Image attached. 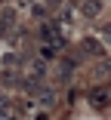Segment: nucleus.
<instances>
[{
  "instance_id": "obj_1",
  "label": "nucleus",
  "mask_w": 111,
  "mask_h": 120,
  "mask_svg": "<svg viewBox=\"0 0 111 120\" xmlns=\"http://www.w3.org/2000/svg\"><path fill=\"white\" fill-rule=\"evenodd\" d=\"M40 37L43 40H46V43H59L62 46V34H59V22H43V25H40Z\"/></svg>"
},
{
  "instance_id": "obj_2",
  "label": "nucleus",
  "mask_w": 111,
  "mask_h": 120,
  "mask_svg": "<svg viewBox=\"0 0 111 120\" xmlns=\"http://www.w3.org/2000/svg\"><path fill=\"white\" fill-rule=\"evenodd\" d=\"M80 46L86 49V56H105V43H102L99 37H83Z\"/></svg>"
},
{
  "instance_id": "obj_3",
  "label": "nucleus",
  "mask_w": 111,
  "mask_h": 120,
  "mask_svg": "<svg viewBox=\"0 0 111 120\" xmlns=\"http://www.w3.org/2000/svg\"><path fill=\"white\" fill-rule=\"evenodd\" d=\"M80 15L99 19V15H102V0H80Z\"/></svg>"
},
{
  "instance_id": "obj_4",
  "label": "nucleus",
  "mask_w": 111,
  "mask_h": 120,
  "mask_svg": "<svg viewBox=\"0 0 111 120\" xmlns=\"http://www.w3.org/2000/svg\"><path fill=\"white\" fill-rule=\"evenodd\" d=\"M90 105H93L96 111H108V108H111V102H108V92H102V89H93V92H90Z\"/></svg>"
},
{
  "instance_id": "obj_5",
  "label": "nucleus",
  "mask_w": 111,
  "mask_h": 120,
  "mask_svg": "<svg viewBox=\"0 0 111 120\" xmlns=\"http://www.w3.org/2000/svg\"><path fill=\"white\" fill-rule=\"evenodd\" d=\"M12 22H15V12L12 9H3V12H0V37L12 31Z\"/></svg>"
},
{
  "instance_id": "obj_6",
  "label": "nucleus",
  "mask_w": 111,
  "mask_h": 120,
  "mask_svg": "<svg viewBox=\"0 0 111 120\" xmlns=\"http://www.w3.org/2000/svg\"><path fill=\"white\" fill-rule=\"evenodd\" d=\"M56 56H59V43H46V40H43L40 43V59L43 62H53Z\"/></svg>"
},
{
  "instance_id": "obj_7",
  "label": "nucleus",
  "mask_w": 111,
  "mask_h": 120,
  "mask_svg": "<svg viewBox=\"0 0 111 120\" xmlns=\"http://www.w3.org/2000/svg\"><path fill=\"white\" fill-rule=\"evenodd\" d=\"M43 77H46V65H43V62H34V68H31V80L40 83Z\"/></svg>"
},
{
  "instance_id": "obj_8",
  "label": "nucleus",
  "mask_w": 111,
  "mask_h": 120,
  "mask_svg": "<svg viewBox=\"0 0 111 120\" xmlns=\"http://www.w3.org/2000/svg\"><path fill=\"white\" fill-rule=\"evenodd\" d=\"M71 71H74V62H71V59H62V68H59V77H62V80H71Z\"/></svg>"
},
{
  "instance_id": "obj_9",
  "label": "nucleus",
  "mask_w": 111,
  "mask_h": 120,
  "mask_svg": "<svg viewBox=\"0 0 111 120\" xmlns=\"http://www.w3.org/2000/svg\"><path fill=\"white\" fill-rule=\"evenodd\" d=\"M12 114V105H9V99H0V117H9Z\"/></svg>"
},
{
  "instance_id": "obj_10",
  "label": "nucleus",
  "mask_w": 111,
  "mask_h": 120,
  "mask_svg": "<svg viewBox=\"0 0 111 120\" xmlns=\"http://www.w3.org/2000/svg\"><path fill=\"white\" fill-rule=\"evenodd\" d=\"M31 12H34L37 19H46V6H43V3H34V6H31Z\"/></svg>"
},
{
  "instance_id": "obj_11",
  "label": "nucleus",
  "mask_w": 111,
  "mask_h": 120,
  "mask_svg": "<svg viewBox=\"0 0 111 120\" xmlns=\"http://www.w3.org/2000/svg\"><path fill=\"white\" fill-rule=\"evenodd\" d=\"M40 102H46V105H53V102H56V99H53V89H43V92H40Z\"/></svg>"
},
{
  "instance_id": "obj_12",
  "label": "nucleus",
  "mask_w": 111,
  "mask_h": 120,
  "mask_svg": "<svg viewBox=\"0 0 111 120\" xmlns=\"http://www.w3.org/2000/svg\"><path fill=\"white\" fill-rule=\"evenodd\" d=\"M102 37H105V40H111V25H102Z\"/></svg>"
},
{
  "instance_id": "obj_13",
  "label": "nucleus",
  "mask_w": 111,
  "mask_h": 120,
  "mask_svg": "<svg viewBox=\"0 0 111 120\" xmlns=\"http://www.w3.org/2000/svg\"><path fill=\"white\" fill-rule=\"evenodd\" d=\"M28 3H34V0H28Z\"/></svg>"
}]
</instances>
